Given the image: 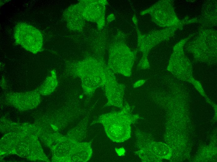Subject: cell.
I'll return each instance as SVG.
<instances>
[{"label":"cell","mask_w":217,"mask_h":162,"mask_svg":"<svg viewBox=\"0 0 217 162\" xmlns=\"http://www.w3.org/2000/svg\"><path fill=\"white\" fill-rule=\"evenodd\" d=\"M119 112H111L100 116L97 122L103 124L109 138L113 141L121 142L128 139L131 136V124L139 118L133 114L128 103Z\"/></svg>","instance_id":"1"},{"label":"cell","mask_w":217,"mask_h":162,"mask_svg":"<svg viewBox=\"0 0 217 162\" xmlns=\"http://www.w3.org/2000/svg\"><path fill=\"white\" fill-rule=\"evenodd\" d=\"M14 35L16 42L26 50L34 54L42 50V35L33 26L24 22H19L15 26Z\"/></svg>","instance_id":"2"},{"label":"cell","mask_w":217,"mask_h":162,"mask_svg":"<svg viewBox=\"0 0 217 162\" xmlns=\"http://www.w3.org/2000/svg\"><path fill=\"white\" fill-rule=\"evenodd\" d=\"M149 13L156 23L162 26L181 28L184 23L178 18L170 1H160L142 12V15Z\"/></svg>","instance_id":"3"},{"label":"cell","mask_w":217,"mask_h":162,"mask_svg":"<svg viewBox=\"0 0 217 162\" xmlns=\"http://www.w3.org/2000/svg\"><path fill=\"white\" fill-rule=\"evenodd\" d=\"M110 54L109 65L115 73L129 77L135 58V53L124 43H120Z\"/></svg>","instance_id":"4"},{"label":"cell","mask_w":217,"mask_h":162,"mask_svg":"<svg viewBox=\"0 0 217 162\" xmlns=\"http://www.w3.org/2000/svg\"><path fill=\"white\" fill-rule=\"evenodd\" d=\"M177 29L176 28L171 27L155 31L146 35L138 34V49L143 54V57L138 65L139 68H145L147 55L149 50L160 42L167 40L172 36Z\"/></svg>","instance_id":"5"},{"label":"cell","mask_w":217,"mask_h":162,"mask_svg":"<svg viewBox=\"0 0 217 162\" xmlns=\"http://www.w3.org/2000/svg\"><path fill=\"white\" fill-rule=\"evenodd\" d=\"M104 87L108 99L106 106H113L122 108L125 87L117 82L111 71L107 74Z\"/></svg>","instance_id":"6"},{"label":"cell","mask_w":217,"mask_h":162,"mask_svg":"<svg viewBox=\"0 0 217 162\" xmlns=\"http://www.w3.org/2000/svg\"><path fill=\"white\" fill-rule=\"evenodd\" d=\"M38 89L25 93H11V102L16 107L22 109H27L35 106L38 104L39 98Z\"/></svg>","instance_id":"7"},{"label":"cell","mask_w":217,"mask_h":162,"mask_svg":"<svg viewBox=\"0 0 217 162\" xmlns=\"http://www.w3.org/2000/svg\"><path fill=\"white\" fill-rule=\"evenodd\" d=\"M58 81L55 72L51 71L43 82L38 88L39 92L44 94H50L58 86Z\"/></svg>","instance_id":"8"}]
</instances>
